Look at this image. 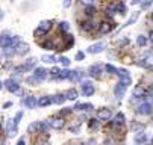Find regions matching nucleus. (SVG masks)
I'll return each instance as SVG.
<instances>
[{
	"label": "nucleus",
	"mask_w": 153,
	"mask_h": 145,
	"mask_svg": "<svg viewBox=\"0 0 153 145\" xmlns=\"http://www.w3.org/2000/svg\"><path fill=\"white\" fill-rule=\"evenodd\" d=\"M152 110H153V105H152V103H147V101L141 103V105L137 107V112L140 115H150Z\"/></svg>",
	"instance_id": "1"
},
{
	"label": "nucleus",
	"mask_w": 153,
	"mask_h": 145,
	"mask_svg": "<svg viewBox=\"0 0 153 145\" xmlns=\"http://www.w3.org/2000/svg\"><path fill=\"white\" fill-rule=\"evenodd\" d=\"M94 91H96V88H94V85L91 83V82H83L82 83V94L85 97H91L94 94Z\"/></svg>",
	"instance_id": "2"
},
{
	"label": "nucleus",
	"mask_w": 153,
	"mask_h": 145,
	"mask_svg": "<svg viewBox=\"0 0 153 145\" xmlns=\"http://www.w3.org/2000/svg\"><path fill=\"white\" fill-rule=\"evenodd\" d=\"M3 86H5L9 92H18V91H20V83H17V82L12 80V79H8L5 83H3Z\"/></svg>",
	"instance_id": "3"
},
{
	"label": "nucleus",
	"mask_w": 153,
	"mask_h": 145,
	"mask_svg": "<svg viewBox=\"0 0 153 145\" xmlns=\"http://www.w3.org/2000/svg\"><path fill=\"white\" fill-rule=\"evenodd\" d=\"M112 118V112L111 109H100L97 112V119L99 121H109Z\"/></svg>",
	"instance_id": "4"
},
{
	"label": "nucleus",
	"mask_w": 153,
	"mask_h": 145,
	"mask_svg": "<svg viewBox=\"0 0 153 145\" xmlns=\"http://www.w3.org/2000/svg\"><path fill=\"white\" fill-rule=\"evenodd\" d=\"M105 49H106V44L105 43H96V44H93V46L88 47V53L97 54V53H102Z\"/></svg>",
	"instance_id": "5"
},
{
	"label": "nucleus",
	"mask_w": 153,
	"mask_h": 145,
	"mask_svg": "<svg viewBox=\"0 0 153 145\" xmlns=\"http://www.w3.org/2000/svg\"><path fill=\"white\" fill-rule=\"evenodd\" d=\"M29 50H30L29 44H26V43H18V46L15 47V54H18V56H25V54L29 53Z\"/></svg>",
	"instance_id": "6"
},
{
	"label": "nucleus",
	"mask_w": 153,
	"mask_h": 145,
	"mask_svg": "<svg viewBox=\"0 0 153 145\" xmlns=\"http://www.w3.org/2000/svg\"><path fill=\"white\" fill-rule=\"evenodd\" d=\"M17 127L18 126L14 122V119H8V122H6V133H8L9 138H12V136L17 135Z\"/></svg>",
	"instance_id": "7"
},
{
	"label": "nucleus",
	"mask_w": 153,
	"mask_h": 145,
	"mask_svg": "<svg viewBox=\"0 0 153 145\" xmlns=\"http://www.w3.org/2000/svg\"><path fill=\"white\" fill-rule=\"evenodd\" d=\"M47 74H49V71H47L46 68H42V67H38V68L33 70V76H35L38 80H44V79H47Z\"/></svg>",
	"instance_id": "8"
},
{
	"label": "nucleus",
	"mask_w": 153,
	"mask_h": 145,
	"mask_svg": "<svg viewBox=\"0 0 153 145\" xmlns=\"http://www.w3.org/2000/svg\"><path fill=\"white\" fill-rule=\"evenodd\" d=\"M50 29H52V21H49V20H47V21H41V23H39V27H38L36 32H35V35H38L39 32L47 33Z\"/></svg>",
	"instance_id": "9"
},
{
	"label": "nucleus",
	"mask_w": 153,
	"mask_h": 145,
	"mask_svg": "<svg viewBox=\"0 0 153 145\" xmlns=\"http://www.w3.org/2000/svg\"><path fill=\"white\" fill-rule=\"evenodd\" d=\"M112 29H114V24L109 23V21H102V23L99 24V32H100V33H109Z\"/></svg>",
	"instance_id": "10"
},
{
	"label": "nucleus",
	"mask_w": 153,
	"mask_h": 145,
	"mask_svg": "<svg viewBox=\"0 0 153 145\" xmlns=\"http://www.w3.org/2000/svg\"><path fill=\"white\" fill-rule=\"evenodd\" d=\"M50 105H53V101H52V97H49V95L41 97V98L36 101V106H39V107H47V106H50Z\"/></svg>",
	"instance_id": "11"
},
{
	"label": "nucleus",
	"mask_w": 153,
	"mask_h": 145,
	"mask_svg": "<svg viewBox=\"0 0 153 145\" xmlns=\"http://www.w3.org/2000/svg\"><path fill=\"white\" fill-rule=\"evenodd\" d=\"M49 122H50V129H55V130H61L65 126V121L62 118H56V119L49 121Z\"/></svg>",
	"instance_id": "12"
},
{
	"label": "nucleus",
	"mask_w": 153,
	"mask_h": 145,
	"mask_svg": "<svg viewBox=\"0 0 153 145\" xmlns=\"http://www.w3.org/2000/svg\"><path fill=\"white\" fill-rule=\"evenodd\" d=\"M80 27H82V30H85V32H91V30L96 29V24H94L93 20H86V21H82V23H80Z\"/></svg>",
	"instance_id": "13"
},
{
	"label": "nucleus",
	"mask_w": 153,
	"mask_h": 145,
	"mask_svg": "<svg viewBox=\"0 0 153 145\" xmlns=\"http://www.w3.org/2000/svg\"><path fill=\"white\" fill-rule=\"evenodd\" d=\"M9 46H12V36H0V49H6Z\"/></svg>",
	"instance_id": "14"
},
{
	"label": "nucleus",
	"mask_w": 153,
	"mask_h": 145,
	"mask_svg": "<svg viewBox=\"0 0 153 145\" xmlns=\"http://www.w3.org/2000/svg\"><path fill=\"white\" fill-rule=\"evenodd\" d=\"M126 89H127L126 86H123L121 83H118V85L115 86V89H114L115 98H118V100H120V98H123V97H124V94H126Z\"/></svg>",
	"instance_id": "15"
},
{
	"label": "nucleus",
	"mask_w": 153,
	"mask_h": 145,
	"mask_svg": "<svg viewBox=\"0 0 153 145\" xmlns=\"http://www.w3.org/2000/svg\"><path fill=\"white\" fill-rule=\"evenodd\" d=\"M74 109H76V110H79V112H86V110H93V109H94V106H93V105H90V103H77Z\"/></svg>",
	"instance_id": "16"
},
{
	"label": "nucleus",
	"mask_w": 153,
	"mask_h": 145,
	"mask_svg": "<svg viewBox=\"0 0 153 145\" xmlns=\"http://www.w3.org/2000/svg\"><path fill=\"white\" fill-rule=\"evenodd\" d=\"M36 101H38L36 97H32V95H30V97H26V98H25V106H26L27 109H35V107H36Z\"/></svg>",
	"instance_id": "17"
},
{
	"label": "nucleus",
	"mask_w": 153,
	"mask_h": 145,
	"mask_svg": "<svg viewBox=\"0 0 153 145\" xmlns=\"http://www.w3.org/2000/svg\"><path fill=\"white\" fill-rule=\"evenodd\" d=\"M102 65H93L91 68H90V74L93 76V77H96V79H100V73H102Z\"/></svg>",
	"instance_id": "18"
},
{
	"label": "nucleus",
	"mask_w": 153,
	"mask_h": 145,
	"mask_svg": "<svg viewBox=\"0 0 153 145\" xmlns=\"http://www.w3.org/2000/svg\"><path fill=\"white\" fill-rule=\"evenodd\" d=\"M41 130V122L39 121H33L32 124H29V127H27V132L29 133H36Z\"/></svg>",
	"instance_id": "19"
},
{
	"label": "nucleus",
	"mask_w": 153,
	"mask_h": 145,
	"mask_svg": "<svg viewBox=\"0 0 153 145\" xmlns=\"http://www.w3.org/2000/svg\"><path fill=\"white\" fill-rule=\"evenodd\" d=\"M134 139H135V142H137V144H140V145H141V144H144V142L147 141V135L141 130V132H137V135H135V138H134Z\"/></svg>",
	"instance_id": "20"
},
{
	"label": "nucleus",
	"mask_w": 153,
	"mask_h": 145,
	"mask_svg": "<svg viewBox=\"0 0 153 145\" xmlns=\"http://www.w3.org/2000/svg\"><path fill=\"white\" fill-rule=\"evenodd\" d=\"M65 100H67V97H65V94H56L55 97H52V101L55 103V105H64Z\"/></svg>",
	"instance_id": "21"
},
{
	"label": "nucleus",
	"mask_w": 153,
	"mask_h": 145,
	"mask_svg": "<svg viewBox=\"0 0 153 145\" xmlns=\"http://www.w3.org/2000/svg\"><path fill=\"white\" fill-rule=\"evenodd\" d=\"M71 76H73V70H62L56 76V79H71Z\"/></svg>",
	"instance_id": "22"
},
{
	"label": "nucleus",
	"mask_w": 153,
	"mask_h": 145,
	"mask_svg": "<svg viewBox=\"0 0 153 145\" xmlns=\"http://www.w3.org/2000/svg\"><path fill=\"white\" fill-rule=\"evenodd\" d=\"M123 124H124V115H123V113H117L115 119L112 121V126L120 127V126H123Z\"/></svg>",
	"instance_id": "23"
},
{
	"label": "nucleus",
	"mask_w": 153,
	"mask_h": 145,
	"mask_svg": "<svg viewBox=\"0 0 153 145\" xmlns=\"http://www.w3.org/2000/svg\"><path fill=\"white\" fill-rule=\"evenodd\" d=\"M144 95H146V91L141 86H137L134 89V98H144Z\"/></svg>",
	"instance_id": "24"
},
{
	"label": "nucleus",
	"mask_w": 153,
	"mask_h": 145,
	"mask_svg": "<svg viewBox=\"0 0 153 145\" xmlns=\"http://www.w3.org/2000/svg\"><path fill=\"white\" fill-rule=\"evenodd\" d=\"M65 97H67L68 100H71V101H74V100L79 97V94H77L76 89H68L67 92H65Z\"/></svg>",
	"instance_id": "25"
},
{
	"label": "nucleus",
	"mask_w": 153,
	"mask_h": 145,
	"mask_svg": "<svg viewBox=\"0 0 153 145\" xmlns=\"http://www.w3.org/2000/svg\"><path fill=\"white\" fill-rule=\"evenodd\" d=\"M3 54H5L6 57H11V56H14V54H15V47H14V46H9V47L3 49Z\"/></svg>",
	"instance_id": "26"
},
{
	"label": "nucleus",
	"mask_w": 153,
	"mask_h": 145,
	"mask_svg": "<svg viewBox=\"0 0 153 145\" xmlns=\"http://www.w3.org/2000/svg\"><path fill=\"white\" fill-rule=\"evenodd\" d=\"M118 83H121L123 86H129V85H132V79H130V76H126V77H120V82Z\"/></svg>",
	"instance_id": "27"
},
{
	"label": "nucleus",
	"mask_w": 153,
	"mask_h": 145,
	"mask_svg": "<svg viewBox=\"0 0 153 145\" xmlns=\"http://www.w3.org/2000/svg\"><path fill=\"white\" fill-rule=\"evenodd\" d=\"M137 44H138L140 47H146V46H147V38H146L144 35H140V36L137 38Z\"/></svg>",
	"instance_id": "28"
},
{
	"label": "nucleus",
	"mask_w": 153,
	"mask_h": 145,
	"mask_svg": "<svg viewBox=\"0 0 153 145\" xmlns=\"http://www.w3.org/2000/svg\"><path fill=\"white\" fill-rule=\"evenodd\" d=\"M138 17H140V12H134V14H132V17H130V18L127 20V23H126L124 26H130V24H134V23L137 21V20H138Z\"/></svg>",
	"instance_id": "29"
},
{
	"label": "nucleus",
	"mask_w": 153,
	"mask_h": 145,
	"mask_svg": "<svg viewBox=\"0 0 153 145\" xmlns=\"http://www.w3.org/2000/svg\"><path fill=\"white\" fill-rule=\"evenodd\" d=\"M42 60H44L46 64H55L58 59L55 56H52V54H46V56H42Z\"/></svg>",
	"instance_id": "30"
},
{
	"label": "nucleus",
	"mask_w": 153,
	"mask_h": 145,
	"mask_svg": "<svg viewBox=\"0 0 153 145\" xmlns=\"http://www.w3.org/2000/svg\"><path fill=\"white\" fill-rule=\"evenodd\" d=\"M23 65H25V68H26V70L29 71L30 68H33V67L36 65V59H29L27 62H25V64H23Z\"/></svg>",
	"instance_id": "31"
},
{
	"label": "nucleus",
	"mask_w": 153,
	"mask_h": 145,
	"mask_svg": "<svg viewBox=\"0 0 153 145\" xmlns=\"http://www.w3.org/2000/svg\"><path fill=\"white\" fill-rule=\"evenodd\" d=\"M82 79H83V73L73 71V76H71V79H70V80H73V82H79V80H82Z\"/></svg>",
	"instance_id": "32"
},
{
	"label": "nucleus",
	"mask_w": 153,
	"mask_h": 145,
	"mask_svg": "<svg viewBox=\"0 0 153 145\" xmlns=\"http://www.w3.org/2000/svg\"><path fill=\"white\" fill-rule=\"evenodd\" d=\"M105 71L109 73V74H117V68L114 65H111V64H106L105 65Z\"/></svg>",
	"instance_id": "33"
},
{
	"label": "nucleus",
	"mask_w": 153,
	"mask_h": 145,
	"mask_svg": "<svg viewBox=\"0 0 153 145\" xmlns=\"http://www.w3.org/2000/svg\"><path fill=\"white\" fill-rule=\"evenodd\" d=\"M42 49L53 50V49H55V43H53V41H44V43H42Z\"/></svg>",
	"instance_id": "34"
},
{
	"label": "nucleus",
	"mask_w": 153,
	"mask_h": 145,
	"mask_svg": "<svg viewBox=\"0 0 153 145\" xmlns=\"http://www.w3.org/2000/svg\"><path fill=\"white\" fill-rule=\"evenodd\" d=\"M109 18H112V17H115V14H117V11H115V6H109L108 9H106V12H105Z\"/></svg>",
	"instance_id": "35"
},
{
	"label": "nucleus",
	"mask_w": 153,
	"mask_h": 145,
	"mask_svg": "<svg viewBox=\"0 0 153 145\" xmlns=\"http://www.w3.org/2000/svg\"><path fill=\"white\" fill-rule=\"evenodd\" d=\"M85 14L88 15V17H93V15L96 14V8H94V5H91V6H86V8H85Z\"/></svg>",
	"instance_id": "36"
},
{
	"label": "nucleus",
	"mask_w": 153,
	"mask_h": 145,
	"mask_svg": "<svg viewBox=\"0 0 153 145\" xmlns=\"http://www.w3.org/2000/svg\"><path fill=\"white\" fill-rule=\"evenodd\" d=\"M59 29H61L62 32H68V30H70V23H68V21H62V23H59Z\"/></svg>",
	"instance_id": "37"
},
{
	"label": "nucleus",
	"mask_w": 153,
	"mask_h": 145,
	"mask_svg": "<svg viewBox=\"0 0 153 145\" xmlns=\"http://www.w3.org/2000/svg\"><path fill=\"white\" fill-rule=\"evenodd\" d=\"M115 11H117L118 14H124V12H126L124 3H117V5H115Z\"/></svg>",
	"instance_id": "38"
},
{
	"label": "nucleus",
	"mask_w": 153,
	"mask_h": 145,
	"mask_svg": "<svg viewBox=\"0 0 153 145\" xmlns=\"http://www.w3.org/2000/svg\"><path fill=\"white\" fill-rule=\"evenodd\" d=\"M26 82H27V83H30V85H36V83H39L41 80H38L35 76H29V77L26 79Z\"/></svg>",
	"instance_id": "39"
},
{
	"label": "nucleus",
	"mask_w": 153,
	"mask_h": 145,
	"mask_svg": "<svg viewBox=\"0 0 153 145\" xmlns=\"http://www.w3.org/2000/svg\"><path fill=\"white\" fill-rule=\"evenodd\" d=\"M58 62H61L64 67H68V65H70V59H68V57H65V56H61V57L58 59Z\"/></svg>",
	"instance_id": "40"
},
{
	"label": "nucleus",
	"mask_w": 153,
	"mask_h": 145,
	"mask_svg": "<svg viewBox=\"0 0 153 145\" xmlns=\"http://www.w3.org/2000/svg\"><path fill=\"white\" fill-rule=\"evenodd\" d=\"M88 126H90V129H97L99 127V119H90V122H88Z\"/></svg>",
	"instance_id": "41"
},
{
	"label": "nucleus",
	"mask_w": 153,
	"mask_h": 145,
	"mask_svg": "<svg viewBox=\"0 0 153 145\" xmlns=\"http://www.w3.org/2000/svg\"><path fill=\"white\" fill-rule=\"evenodd\" d=\"M117 74H118L120 77H126V76H130V74H129V71H127V70H124V68H120V70L117 68Z\"/></svg>",
	"instance_id": "42"
},
{
	"label": "nucleus",
	"mask_w": 153,
	"mask_h": 145,
	"mask_svg": "<svg viewBox=\"0 0 153 145\" xmlns=\"http://www.w3.org/2000/svg\"><path fill=\"white\" fill-rule=\"evenodd\" d=\"M21 118H23V112H18L15 116H14V122L17 124V126H18V124H20V121H21Z\"/></svg>",
	"instance_id": "43"
},
{
	"label": "nucleus",
	"mask_w": 153,
	"mask_h": 145,
	"mask_svg": "<svg viewBox=\"0 0 153 145\" xmlns=\"http://www.w3.org/2000/svg\"><path fill=\"white\" fill-rule=\"evenodd\" d=\"M79 2H80L82 5H85V6H91V5H94V0H79Z\"/></svg>",
	"instance_id": "44"
},
{
	"label": "nucleus",
	"mask_w": 153,
	"mask_h": 145,
	"mask_svg": "<svg viewBox=\"0 0 153 145\" xmlns=\"http://www.w3.org/2000/svg\"><path fill=\"white\" fill-rule=\"evenodd\" d=\"M152 3H153V0H147V2H143V3H141V8H143V9H147Z\"/></svg>",
	"instance_id": "45"
},
{
	"label": "nucleus",
	"mask_w": 153,
	"mask_h": 145,
	"mask_svg": "<svg viewBox=\"0 0 153 145\" xmlns=\"http://www.w3.org/2000/svg\"><path fill=\"white\" fill-rule=\"evenodd\" d=\"M83 57H85V53L83 52H77L76 53V60H83Z\"/></svg>",
	"instance_id": "46"
},
{
	"label": "nucleus",
	"mask_w": 153,
	"mask_h": 145,
	"mask_svg": "<svg viewBox=\"0 0 153 145\" xmlns=\"http://www.w3.org/2000/svg\"><path fill=\"white\" fill-rule=\"evenodd\" d=\"M71 110H73V107H67V109L61 110V115H68V113H71Z\"/></svg>",
	"instance_id": "47"
},
{
	"label": "nucleus",
	"mask_w": 153,
	"mask_h": 145,
	"mask_svg": "<svg viewBox=\"0 0 153 145\" xmlns=\"http://www.w3.org/2000/svg\"><path fill=\"white\" fill-rule=\"evenodd\" d=\"M70 5H71V0H64V2H62L64 8H70Z\"/></svg>",
	"instance_id": "48"
},
{
	"label": "nucleus",
	"mask_w": 153,
	"mask_h": 145,
	"mask_svg": "<svg viewBox=\"0 0 153 145\" xmlns=\"http://www.w3.org/2000/svg\"><path fill=\"white\" fill-rule=\"evenodd\" d=\"M70 130H71V133H74V135H77V133L80 132V127H77V126H76V127H71Z\"/></svg>",
	"instance_id": "49"
},
{
	"label": "nucleus",
	"mask_w": 153,
	"mask_h": 145,
	"mask_svg": "<svg viewBox=\"0 0 153 145\" xmlns=\"http://www.w3.org/2000/svg\"><path fill=\"white\" fill-rule=\"evenodd\" d=\"M112 144H114V141H112V139H106L103 145H112Z\"/></svg>",
	"instance_id": "50"
},
{
	"label": "nucleus",
	"mask_w": 153,
	"mask_h": 145,
	"mask_svg": "<svg viewBox=\"0 0 153 145\" xmlns=\"http://www.w3.org/2000/svg\"><path fill=\"white\" fill-rule=\"evenodd\" d=\"M12 106V103L11 101H8V103H5V105H3V109H6V107H11Z\"/></svg>",
	"instance_id": "51"
},
{
	"label": "nucleus",
	"mask_w": 153,
	"mask_h": 145,
	"mask_svg": "<svg viewBox=\"0 0 153 145\" xmlns=\"http://www.w3.org/2000/svg\"><path fill=\"white\" fill-rule=\"evenodd\" d=\"M120 44H121V46H126V44H129V39H123Z\"/></svg>",
	"instance_id": "52"
},
{
	"label": "nucleus",
	"mask_w": 153,
	"mask_h": 145,
	"mask_svg": "<svg viewBox=\"0 0 153 145\" xmlns=\"http://www.w3.org/2000/svg\"><path fill=\"white\" fill-rule=\"evenodd\" d=\"M130 3H132V5H138V3H141V0H132Z\"/></svg>",
	"instance_id": "53"
},
{
	"label": "nucleus",
	"mask_w": 153,
	"mask_h": 145,
	"mask_svg": "<svg viewBox=\"0 0 153 145\" xmlns=\"http://www.w3.org/2000/svg\"><path fill=\"white\" fill-rule=\"evenodd\" d=\"M17 145H25V139H20V141L17 142Z\"/></svg>",
	"instance_id": "54"
},
{
	"label": "nucleus",
	"mask_w": 153,
	"mask_h": 145,
	"mask_svg": "<svg viewBox=\"0 0 153 145\" xmlns=\"http://www.w3.org/2000/svg\"><path fill=\"white\" fill-rule=\"evenodd\" d=\"M149 39H150V41H152V43H153V30L150 32V35H149Z\"/></svg>",
	"instance_id": "55"
},
{
	"label": "nucleus",
	"mask_w": 153,
	"mask_h": 145,
	"mask_svg": "<svg viewBox=\"0 0 153 145\" xmlns=\"http://www.w3.org/2000/svg\"><path fill=\"white\" fill-rule=\"evenodd\" d=\"M3 88V83H2V82H0V89H2Z\"/></svg>",
	"instance_id": "56"
},
{
	"label": "nucleus",
	"mask_w": 153,
	"mask_h": 145,
	"mask_svg": "<svg viewBox=\"0 0 153 145\" xmlns=\"http://www.w3.org/2000/svg\"><path fill=\"white\" fill-rule=\"evenodd\" d=\"M0 145H5V142H3V141H0Z\"/></svg>",
	"instance_id": "57"
},
{
	"label": "nucleus",
	"mask_w": 153,
	"mask_h": 145,
	"mask_svg": "<svg viewBox=\"0 0 153 145\" xmlns=\"http://www.w3.org/2000/svg\"><path fill=\"white\" fill-rule=\"evenodd\" d=\"M2 56H3V53H2V52H0V59H2Z\"/></svg>",
	"instance_id": "58"
},
{
	"label": "nucleus",
	"mask_w": 153,
	"mask_h": 145,
	"mask_svg": "<svg viewBox=\"0 0 153 145\" xmlns=\"http://www.w3.org/2000/svg\"><path fill=\"white\" fill-rule=\"evenodd\" d=\"M0 132H2V124H0Z\"/></svg>",
	"instance_id": "59"
},
{
	"label": "nucleus",
	"mask_w": 153,
	"mask_h": 145,
	"mask_svg": "<svg viewBox=\"0 0 153 145\" xmlns=\"http://www.w3.org/2000/svg\"><path fill=\"white\" fill-rule=\"evenodd\" d=\"M152 18H153V15H152Z\"/></svg>",
	"instance_id": "60"
},
{
	"label": "nucleus",
	"mask_w": 153,
	"mask_h": 145,
	"mask_svg": "<svg viewBox=\"0 0 153 145\" xmlns=\"http://www.w3.org/2000/svg\"><path fill=\"white\" fill-rule=\"evenodd\" d=\"M141 2H143V0H141Z\"/></svg>",
	"instance_id": "61"
}]
</instances>
